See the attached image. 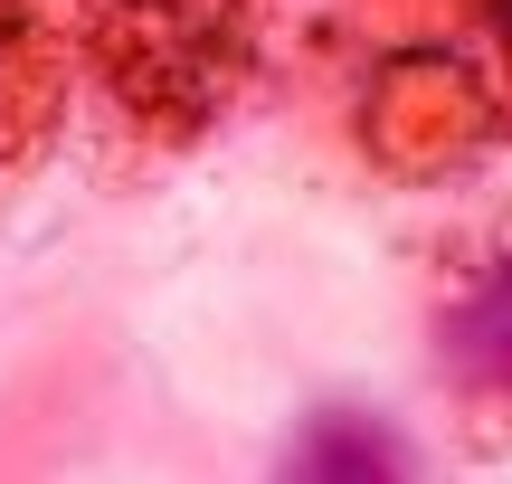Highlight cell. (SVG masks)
I'll return each mask as SVG.
<instances>
[{"mask_svg":"<svg viewBox=\"0 0 512 484\" xmlns=\"http://www.w3.org/2000/svg\"><path fill=\"white\" fill-rule=\"evenodd\" d=\"M76 67V0H0V171L57 133Z\"/></svg>","mask_w":512,"mask_h":484,"instance_id":"2","label":"cell"},{"mask_svg":"<svg viewBox=\"0 0 512 484\" xmlns=\"http://www.w3.org/2000/svg\"><path fill=\"white\" fill-rule=\"evenodd\" d=\"M446 352H456V371L475 380V390L512 399V257L475 276V295H465L456 323H446Z\"/></svg>","mask_w":512,"mask_h":484,"instance_id":"3","label":"cell"},{"mask_svg":"<svg viewBox=\"0 0 512 484\" xmlns=\"http://www.w3.org/2000/svg\"><path fill=\"white\" fill-rule=\"evenodd\" d=\"M304 466H313V475H389V466H399V447H370V437H342V447H313Z\"/></svg>","mask_w":512,"mask_h":484,"instance_id":"5","label":"cell"},{"mask_svg":"<svg viewBox=\"0 0 512 484\" xmlns=\"http://www.w3.org/2000/svg\"><path fill=\"white\" fill-rule=\"evenodd\" d=\"M465 19H475V38H484V86L512 105V0H465Z\"/></svg>","mask_w":512,"mask_h":484,"instance_id":"4","label":"cell"},{"mask_svg":"<svg viewBox=\"0 0 512 484\" xmlns=\"http://www.w3.org/2000/svg\"><path fill=\"white\" fill-rule=\"evenodd\" d=\"M76 48L114 114L143 133H200L266 48V0H76Z\"/></svg>","mask_w":512,"mask_h":484,"instance_id":"1","label":"cell"}]
</instances>
